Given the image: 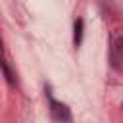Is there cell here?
Masks as SVG:
<instances>
[{
	"label": "cell",
	"instance_id": "cell-4",
	"mask_svg": "<svg viewBox=\"0 0 123 123\" xmlns=\"http://www.w3.org/2000/svg\"><path fill=\"white\" fill-rule=\"evenodd\" d=\"M117 48H119V52L123 54V37H121V38L117 40Z\"/></svg>",
	"mask_w": 123,
	"mask_h": 123
},
{
	"label": "cell",
	"instance_id": "cell-2",
	"mask_svg": "<svg viewBox=\"0 0 123 123\" xmlns=\"http://www.w3.org/2000/svg\"><path fill=\"white\" fill-rule=\"evenodd\" d=\"M83 31H85V23H83V19H77L75 25H73V44H75V48L83 42Z\"/></svg>",
	"mask_w": 123,
	"mask_h": 123
},
{
	"label": "cell",
	"instance_id": "cell-3",
	"mask_svg": "<svg viewBox=\"0 0 123 123\" xmlns=\"http://www.w3.org/2000/svg\"><path fill=\"white\" fill-rule=\"evenodd\" d=\"M2 69H4V75H6V81H8L10 85H13L15 81H13V75H12V71H10V65H8L6 62H2Z\"/></svg>",
	"mask_w": 123,
	"mask_h": 123
},
{
	"label": "cell",
	"instance_id": "cell-1",
	"mask_svg": "<svg viewBox=\"0 0 123 123\" xmlns=\"http://www.w3.org/2000/svg\"><path fill=\"white\" fill-rule=\"evenodd\" d=\"M50 111H52V117L58 123H71V111L65 104L56 102L54 98H50Z\"/></svg>",
	"mask_w": 123,
	"mask_h": 123
}]
</instances>
